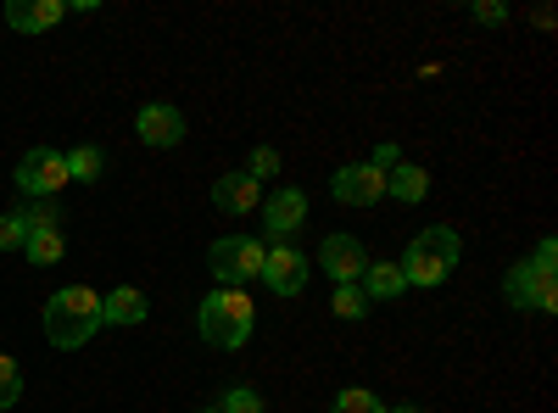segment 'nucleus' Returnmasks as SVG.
<instances>
[{"label": "nucleus", "instance_id": "f03ea898", "mask_svg": "<svg viewBox=\"0 0 558 413\" xmlns=\"http://www.w3.org/2000/svg\"><path fill=\"white\" fill-rule=\"evenodd\" d=\"M458 252H463V241H458V229H447V223H430V229H418V235L408 241V252H402V280L408 286H425V291H436V286H447V274L458 268Z\"/></svg>", "mask_w": 558, "mask_h": 413}, {"label": "nucleus", "instance_id": "1a4fd4ad", "mask_svg": "<svg viewBox=\"0 0 558 413\" xmlns=\"http://www.w3.org/2000/svg\"><path fill=\"white\" fill-rule=\"evenodd\" d=\"M318 268L330 274L336 286H357V280H363V268H368L363 241H357V235H330V241L318 246Z\"/></svg>", "mask_w": 558, "mask_h": 413}, {"label": "nucleus", "instance_id": "a878e982", "mask_svg": "<svg viewBox=\"0 0 558 413\" xmlns=\"http://www.w3.org/2000/svg\"><path fill=\"white\" fill-rule=\"evenodd\" d=\"M397 162H402V157H397V146H375V157H368V168H375L380 179H386V173H391Z\"/></svg>", "mask_w": 558, "mask_h": 413}, {"label": "nucleus", "instance_id": "f8f14e48", "mask_svg": "<svg viewBox=\"0 0 558 413\" xmlns=\"http://www.w3.org/2000/svg\"><path fill=\"white\" fill-rule=\"evenodd\" d=\"M257 202H263V185H257V179H246V173L213 179V207H218V212H257Z\"/></svg>", "mask_w": 558, "mask_h": 413}, {"label": "nucleus", "instance_id": "bb28decb", "mask_svg": "<svg viewBox=\"0 0 558 413\" xmlns=\"http://www.w3.org/2000/svg\"><path fill=\"white\" fill-rule=\"evenodd\" d=\"M531 263H542V268H553V263H558V241L547 235V241L536 246V257H531Z\"/></svg>", "mask_w": 558, "mask_h": 413}, {"label": "nucleus", "instance_id": "b1692460", "mask_svg": "<svg viewBox=\"0 0 558 413\" xmlns=\"http://www.w3.org/2000/svg\"><path fill=\"white\" fill-rule=\"evenodd\" d=\"M218 413H263V397H257L252 386H235V391L223 397V408H218Z\"/></svg>", "mask_w": 558, "mask_h": 413}, {"label": "nucleus", "instance_id": "c85d7f7f", "mask_svg": "<svg viewBox=\"0 0 558 413\" xmlns=\"http://www.w3.org/2000/svg\"><path fill=\"white\" fill-rule=\"evenodd\" d=\"M202 413H218V408H202Z\"/></svg>", "mask_w": 558, "mask_h": 413}, {"label": "nucleus", "instance_id": "4468645a", "mask_svg": "<svg viewBox=\"0 0 558 413\" xmlns=\"http://www.w3.org/2000/svg\"><path fill=\"white\" fill-rule=\"evenodd\" d=\"M146 313H151V302H146V291H134V286H118L112 296H101V325H146Z\"/></svg>", "mask_w": 558, "mask_h": 413}, {"label": "nucleus", "instance_id": "2eb2a0df", "mask_svg": "<svg viewBox=\"0 0 558 413\" xmlns=\"http://www.w3.org/2000/svg\"><path fill=\"white\" fill-rule=\"evenodd\" d=\"M386 196H391V202H408V207L425 202V196H430V173L413 168V162H397V168L386 173Z\"/></svg>", "mask_w": 558, "mask_h": 413}, {"label": "nucleus", "instance_id": "5701e85b", "mask_svg": "<svg viewBox=\"0 0 558 413\" xmlns=\"http://www.w3.org/2000/svg\"><path fill=\"white\" fill-rule=\"evenodd\" d=\"M23 241H28V223L17 212H0V252H23Z\"/></svg>", "mask_w": 558, "mask_h": 413}, {"label": "nucleus", "instance_id": "f3484780", "mask_svg": "<svg viewBox=\"0 0 558 413\" xmlns=\"http://www.w3.org/2000/svg\"><path fill=\"white\" fill-rule=\"evenodd\" d=\"M23 252H28V263H34V268H51V263H62L68 241H62V229H28Z\"/></svg>", "mask_w": 558, "mask_h": 413}, {"label": "nucleus", "instance_id": "9b49d317", "mask_svg": "<svg viewBox=\"0 0 558 413\" xmlns=\"http://www.w3.org/2000/svg\"><path fill=\"white\" fill-rule=\"evenodd\" d=\"M134 134H140L146 146L168 151V146H179V141H184V112H179V107H168V101H151V107H140Z\"/></svg>", "mask_w": 558, "mask_h": 413}, {"label": "nucleus", "instance_id": "423d86ee", "mask_svg": "<svg viewBox=\"0 0 558 413\" xmlns=\"http://www.w3.org/2000/svg\"><path fill=\"white\" fill-rule=\"evenodd\" d=\"M17 191L23 196H34V202H51L62 185H68V162H62V151L57 146H34L23 162H17Z\"/></svg>", "mask_w": 558, "mask_h": 413}, {"label": "nucleus", "instance_id": "4be33fe9", "mask_svg": "<svg viewBox=\"0 0 558 413\" xmlns=\"http://www.w3.org/2000/svg\"><path fill=\"white\" fill-rule=\"evenodd\" d=\"M241 173L263 185V179H274V173H279V151H274V146H257V151L246 157V168H241Z\"/></svg>", "mask_w": 558, "mask_h": 413}, {"label": "nucleus", "instance_id": "0eeeda50", "mask_svg": "<svg viewBox=\"0 0 558 413\" xmlns=\"http://www.w3.org/2000/svg\"><path fill=\"white\" fill-rule=\"evenodd\" d=\"M263 286L274 296H302L307 291V257L296 246H268L263 252Z\"/></svg>", "mask_w": 558, "mask_h": 413}, {"label": "nucleus", "instance_id": "a211bd4d", "mask_svg": "<svg viewBox=\"0 0 558 413\" xmlns=\"http://www.w3.org/2000/svg\"><path fill=\"white\" fill-rule=\"evenodd\" d=\"M62 162H68V185H73V179H78V185H96V179L107 173V157L96 146H73V151H62Z\"/></svg>", "mask_w": 558, "mask_h": 413}, {"label": "nucleus", "instance_id": "7ed1b4c3", "mask_svg": "<svg viewBox=\"0 0 558 413\" xmlns=\"http://www.w3.org/2000/svg\"><path fill=\"white\" fill-rule=\"evenodd\" d=\"M252 325H257V307L241 296V291H207L202 296V336L223 352H241L252 341Z\"/></svg>", "mask_w": 558, "mask_h": 413}, {"label": "nucleus", "instance_id": "6ab92c4d", "mask_svg": "<svg viewBox=\"0 0 558 413\" xmlns=\"http://www.w3.org/2000/svg\"><path fill=\"white\" fill-rule=\"evenodd\" d=\"M330 313H341V318H363V313H368V296H363V286H336V296H330Z\"/></svg>", "mask_w": 558, "mask_h": 413}, {"label": "nucleus", "instance_id": "39448f33", "mask_svg": "<svg viewBox=\"0 0 558 413\" xmlns=\"http://www.w3.org/2000/svg\"><path fill=\"white\" fill-rule=\"evenodd\" d=\"M502 296L514 313H553L558 307V274L542 263H514L502 280Z\"/></svg>", "mask_w": 558, "mask_h": 413}, {"label": "nucleus", "instance_id": "6e6552de", "mask_svg": "<svg viewBox=\"0 0 558 413\" xmlns=\"http://www.w3.org/2000/svg\"><path fill=\"white\" fill-rule=\"evenodd\" d=\"M330 191H336L341 207H375V202H386V179L368 168V162H347V168L330 179Z\"/></svg>", "mask_w": 558, "mask_h": 413}, {"label": "nucleus", "instance_id": "9d476101", "mask_svg": "<svg viewBox=\"0 0 558 413\" xmlns=\"http://www.w3.org/2000/svg\"><path fill=\"white\" fill-rule=\"evenodd\" d=\"M263 223H268V235H296V229L307 223V196L296 191V185H279V191H268L263 196Z\"/></svg>", "mask_w": 558, "mask_h": 413}, {"label": "nucleus", "instance_id": "cd10ccee", "mask_svg": "<svg viewBox=\"0 0 558 413\" xmlns=\"http://www.w3.org/2000/svg\"><path fill=\"white\" fill-rule=\"evenodd\" d=\"M386 413H418V408H386Z\"/></svg>", "mask_w": 558, "mask_h": 413}, {"label": "nucleus", "instance_id": "ddd939ff", "mask_svg": "<svg viewBox=\"0 0 558 413\" xmlns=\"http://www.w3.org/2000/svg\"><path fill=\"white\" fill-rule=\"evenodd\" d=\"M62 17H68L62 0H12V7H7V23L17 34H45V28H57Z\"/></svg>", "mask_w": 558, "mask_h": 413}, {"label": "nucleus", "instance_id": "20e7f679", "mask_svg": "<svg viewBox=\"0 0 558 413\" xmlns=\"http://www.w3.org/2000/svg\"><path fill=\"white\" fill-rule=\"evenodd\" d=\"M263 252H268V246H257L252 235H223V241H213V252H207L213 280H218L223 291H241L246 280H257V274H263Z\"/></svg>", "mask_w": 558, "mask_h": 413}, {"label": "nucleus", "instance_id": "393cba45", "mask_svg": "<svg viewBox=\"0 0 558 413\" xmlns=\"http://www.w3.org/2000/svg\"><path fill=\"white\" fill-rule=\"evenodd\" d=\"M470 17H475V23H486V28H497V23H508V7H497V0H486V7H481V0H475Z\"/></svg>", "mask_w": 558, "mask_h": 413}, {"label": "nucleus", "instance_id": "412c9836", "mask_svg": "<svg viewBox=\"0 0 558 413\" xmlns=\"http://www.w3.org/2000/svg\"><path fill=\"white\" fill-rule=\"evenodd\" d=\"M23 402V375H17V363L0 352V408H17Z\"/></svg>", "mask_w": 558, "mask_h": 413}, {"label": "nucleus", "instance_id": "aec40b11", "mask_svg": "<svg viewBox=\"0 0 558 413\" xmlns=\"http://www.w3.org/2000/svg\"><path fill=\"white\" fill-rule=\"evenodd\" d=\"M336 413H386V402H380L375 391L352 386V391H341V397H336Z\"/></svg>", "mask_w": 558, "mask_h": 413}, {"label": "nucleus", "instance_id": "dca6fc26", "mask_svg": "<svg viewBox=\"0 0 558 413\" xmlns=\"http://www.w3.org/2000/svg\"><path fill=\"white\" fill-rule=\"evenodd\" d=\"M357 286H363L368 302H397V296L408 291V280H402V268H397V263H368Z\"/></svg>", "mask_w": 558, "mask_h": 413}, {"label": "nucleus", "instance_id": "f257e3e1", "mask_svg": "<svg viewBox=\"0 0 558 413\" xmlns=\"http://www.w3.org/2000/svg\"><path fill=\"white\" fill-rule=\"evenodd\" d=\"M101 330V296L89 286H68L45 302V341L62 347V352H78L89 336Z\"/></svg>", "mask_w": 558, "mask_h": 413}]
</instances>
